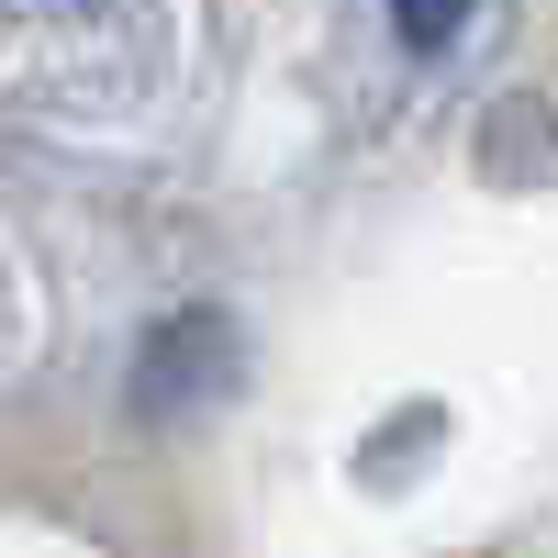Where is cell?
<instances>
[{
    "label": "cell",
    "mask_w": 558,
    "mask_h": 558,
    "mask_svg": "<svg viewBox=\"0 0 558 558\" xmlns=\"http://www.w3.org/2000/svg\"><path fill=\"white\" fill-rule=\"evenodd\" d=\"M391 23H402V45H413V57H436V45L470 23V0H391Z\"/></svg>",
    "instance_id": "6da1fadb"
}]
</instances>
